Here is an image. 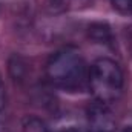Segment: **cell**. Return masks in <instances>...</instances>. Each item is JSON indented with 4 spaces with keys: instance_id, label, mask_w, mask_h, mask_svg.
<instances>
[{
    "instance_id": "cell-5",
    "label": "cell",
    "mask_w": 132,
    "mask_h": 132,
    "mask_svg": "<svg viewBox=\"0 0 132 132\" xmlns=\"http://www.w3.org/2000/svg\"><path fill=\"white\" fill-rule=\"evenodd\" d=\"M112 3L118 11H129V0H112Z\"/></svg>"
},
{
    "instance_id": "cell-2",
    "label": "cell",
    "mask_w": 132,
    "mask_h": 132,
    "mask_svg": "<svg viewBox=\"0 0 132 132\" xmlns=\"http://www.w3.org/2000/svg\"><path fill=\"white\" fill-rule=\"evenodd\" d=\"M88 86L95 101L111 104L120 98L125 86L123 71L117 62L111 59H98L89 68Z\"/></svg>"
},
{
    "instance_id": "cell-4",
    "label": "cell",
    "mask_w": 132,
    "mask_h": 132,
    "mask_svg": "<svg viewBox=\"0 0 132 132\" xmlns=\"http://www.w3.org/2000/svg\"><path fill=\"white\" fill-rule=\"evenodd\" d=\"M25 132H48V129H46V126H45L40 120L31 118V120H28L26 125H25Z\"/></svg>"
},
{
    "instance_id": "cell-7",
    "label": "cell",
    "mask_w": 132,
    "mask_h": 132,
    "mask_svg": "<svg viewBox=\"0 0 132 132\" xmlns=\"http://www.w3.org/2000/svg\"><path fill=\"white\" fill-rule=\"evenodd\" d=\"M59 132H83L81 129H78V128H66V129H62V131Z\"/></svg>"
},
{
    "instance_id": "cell-1",
    "label": "cell",
    "mask_w": 132,
    "mask_h": 132,
    "mask_svg": "<svg viewBox=\"0 0 132 132\" xmlns=\"http://www.w3.org/2000/svg\"><path fill=\"white\" fill-rule=\"evenodd\" d=\"M46 77L52 86L65 92H80L88 86L89 68L78 51L65 48L49 57Z\"/></svg>"
},
{
    "instance_id": "cell-6",
    "label": "cell",
    "mask_w": 132,
    "mask_h": 132,
    "mask_svg": "<svg viewBox=\"0 0 132 132\" xmlns=\"http://www.w3.org/2000/svg\"><path fill=\"white\" fill-rule=\"evenodd\" d=\"M6 104V91H5V85H3V80L0 77V111L5 108Z\"/></svg>"
},
{
    "instance_id": "cell-8",
    "label": "cell",
    "mask_w": 132,
    "mask_h": 132,
    "mask_svg": "<svg viewBox=\"0 0 132 132\" xmlns=\"http://www.w3.org/2000/svg\"><path fill=\"white\" fill-rule=\"evenodd\" d=\"M129 12H132V0H129Z\"/></svg>"
},
{
    "instance_id": "cell-9",
    "label": "cell",
    "mask_w": 132,
    "mask_h": 132,
    "mask_svg": "<svg viewBox=\"0 0 132 132\" xmlns=\"http://www.w3.org/2000/svg\"><path fill=\"white\" fill-rule=\"evenodd\" d=\"M125 132H132V128H128V129H125Z\"/></svg>"
},
{
    "instance_id": "cell-3",
    "label": "cell",
    "mask_w": 132,
    "mask_h": 132,
    "mask_svg": "<svg viewBox=\"0 0 132 132\" xmlns=\"http://www.w3.org/2000/svg\"><path fill=\"white\" fill-rule=\"evenodd\" d=\"M88 128L89 132H114L115 120L108 104L94 101L88 108Z\"/></svg>"
}]
</instances>
